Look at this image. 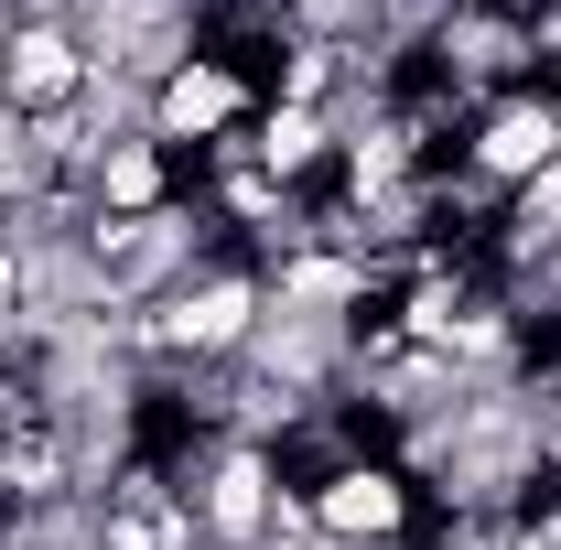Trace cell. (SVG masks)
Returning <instances> with one entry per match:
<instances>
[{
	"instance_id": "5",
	"label": "cell",
	"mask_w": 561,
	"mask_h": 550,
	"mask_svg": "<svg viewBox=\"0 0 561 550\" xmlns=\"http://www.w3.org/2000/svg\"><path fill=\"white\" fill-rule=\"evenodd\" d=\"M561 162V108L540 87H518V98H486L476 119H465V173L486 184V195H518V184H540Z\"/></svg>"
},
{
	"instance_id": "7",
	"label": "cell",
	"mask_w": 561,
	"mask_h": 550,
	"mask_svg": "<svg viewBox=\"0 0 561 550\" xmlns=\"http://www.w3.org/2000/svg\"><path fill=\"white\" fill-rule=\"evenodd\" d=\"M184 184H195V162H173L162 140H108L98 173H87V206L98 216H162Z\"/></svg>"
},
{
	"instance_id": "9",
	"label": "cell",
	"mask_w": 561,
	"mask_h": 550,
	"mask_svg": "<svg viewBox=\"0 0 561 550\" xmlns=\"http://www.w3.org/2000/svg\"><path fill=\"white\" fill-rule=\"evenodd\" d=\"M518 550H529V529H518Z\"/></svg>"
},
{
	"instance_id": "3",
	"label": "cell",
	"mask_w": 561,
	"mask_h": 550,
	"mask_svg": "<svg viewBox=\"0 0 561 550\" xmlns=\"http://www.w3.org/2000/svg\"><path fill=\"white\" fill-rule=\"evenodd\" d=\"M302 496H313V529L346 540V550H400L421 529V496H411V475L389 454H356V465H335V475L302 485Z\"/></svg>"
},
{
	"instance_id": "8",
	"label": "cell",
	"mask_w": 561,
	"mask_h": 550,
	"mask_svg": "<svg viewBox=\"0 0 561 550\" xmlns=\"http://www.w3.org/2000/svg\"><path fill=\"white\" fill-rule=\"evenodd\" d=\"M87 540L98 550H206L184 496H87Z\"/></svg>"
},
{
	"instance_id": "6",
	"label": "cell",
	"mask_w": 561,
	"mask_h": 550,
	"mask_svg": "<svg viewBox=\"0 0 561 550\" xmlns=\"http://www.w3.org/2000/svg\"><path fill=\"white\" fill-rule=\"evenodd\" d=\"M335 151H346V130H335V119H324V108H260V119H249V162H260V173H271L280 195H313V184H335Z\"/></svg>"
},
{
	"instance_id": "4",
	"label": "cell",
	"mask_w": 561,
	"mask_h": 550,
	"mask_svg": "<svg viewBox=\"0 0 561 550\" xmlns=\"http://www.w3.org/2000/svg\"><path fill=\"white\" fill-rule=\"evenodd\" d=\"M87 33L55 22V11H11V33H0V108L11 119H44V108H76L87 98Z\"/></svg>"
},
{
	"instance_id": "2",
	"label": "cell",
	"mask_w": 561,
	"mask_h": 550,
	"mask_svg": "<svg viewBox=\"0 0 561 550\" xmlns=\"http://www.w3.org/2000/svg\"><path fill=\"white\" fill-rule=\"evenodd\" d=\"M260 119V87L227 66V55H184V66L151 87V140L173 151V162H195V151H216L227 130H249Z\"/></svg>"
},
{
	"instance_id": "1",
	"label": "cell",
	"mask_w": 561,
	"mask_h": 550,
	"mask_svg": "<svg viewBox=\"0 0 561 550\" xmlns=\"http://www.w3.org/2000/svg\"><path fill=\"white\" fill-rule=\"evenodd\" d=\"M280 454L271 443H206L195 465H184V507H195V540L206 550H271V507H280Z\"/></svg>"
}]
</instances>
